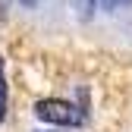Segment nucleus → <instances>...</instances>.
I'll list each match as a JSON object with an SVG mask.
<instances>
[{
	"instance_id": "7ed1b4c3",
	"label": "nucleus",
	"mask_w": 132,
	"mask_h": 132,
	"mask_svg": "<svg viewBox=\"0 0 132 132\" xmlns=\"http://www.w3.org/2000/svg\"><path fill=\"white\" fill-rule=\"evenodd\" d=\"M6 13H10V0H0V22L6 19Z\"/></svg>"
},
{
	"instance_id": "f257e3e1",
	"label": "nucleus",
	"mask_w": 132,
	"mask_h": 132,
	"mask_svg": "<svg viewBox=\"0 0 132 132\" xmlns=\"http://www.w3.org/2000/svg\"><path fill=\"white\" fill-rule=\"evenodd\" d=\"M35 117L44 120V123H54V126H79L82 113L79 107H72L69 101H60V97H47V101H38L35 104Z\"/></svg>"
},
{
	"instance_id": "f03ea898",
	"label": "nucleus",
	"mask_w": 132,
	"mask_h": 132,
	"mask_svg": "<svg viewBox=\"0 0 132 132\" xmlns=\"http://www.w3.org/2000/svg\"><path fill=\"white\" fill-rule=\"evenodd\" d=\"M6 113V79H3V60H0V123Z\"/></svg>"
},
{
	"instance_id": "20e7f679",
	"label": "nucleus",
	"mask_w": 132,
	"mask_h": 132,
	"mask_svg": "<svg viewBox=\"0 0 132 132\" xmlns=\"http://www.w3.org/2000/svg\"><path fill=\"white\" fill-rule=\"evenodd\" d=\"M25 3H38V0H25Z\"/></svg>"
}]
</instances>
